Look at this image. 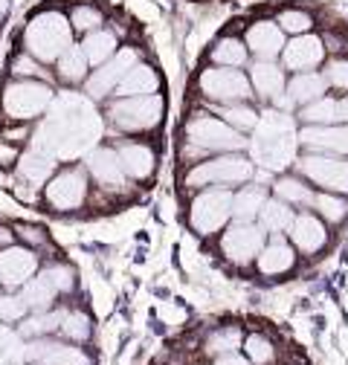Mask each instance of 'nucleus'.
Here are the masks:
<instances>
[{
  "label": "nucleus",
  "mask_w": 348,
  "mask_h": 365,
  "mask_svg": "<svg viewBox=\"0 0 348 365\" xmlns=\"http://www.w3.org/2000/svg\"><path fill=\"white\" fill-rule=\"evenodd\" d=\"M26 313H29V307L18 290H0V322L18 325Z\"/></svg>",
  "instance_id": "39"
},
{
  "label": "nucleus",
  "mask_w": 348,
  "mask_h": 365,
  "mask_svg": "<svg viewBox=\"0 0 348 365\" xmlns=\"http://www.w3.org/2000/svg\"><path fill=\"white\" fill-rule=\"evenodd\" d=\"M58 334L67 339V342H87L93 334V322L91 316L81 313V310H61V322H58Z\"/></svg>",
  "instance_id": "32"
},
{
  "label": "nucleus",
  "mask_w": 348,
  "mask_h": 365,
  "mask_svg": "<svg viewBox=\"0 0 348 365\" xmlns=\"http://www.w3.org/2000/svg\"><path fill=\"white\" fill-rule=\"evenodd\" d=\"M255 140H252V157L255 163H261L265 168H285L293 160V148H296V130L290 116L285 113H267L265 119L258 116Z\"/></svg>",
  "instance_id": "4"
},
{
  "label": "nucleus",
  "mask_w": 348,
  "mask_h": 365,
  "mask_svg": "<svg viewBox=\"0 0 348 365\" xmlns=\"http://www.w3.org/2000/svg\"><path fill=\"white\" fill-rule=\"evenodd\" d=\"M41 189H44L41 192L44 206L64 215V212H76L87 203L91 177H87L84 165H64V168H56Z\"/></svg>",
  "instance_id": "5"
},
{
  "label": "nucleus",
  "mask_w": 348,
  "mask_h": 365,
  "mask_svg": "<svg viewBox=\"0 0 348 365\" xmlns=\"http://www.w3.org/2000/svg\"><path fill=\"white\" fill-rule=\"evenodd\" d=\"M325 58V43L317 35H293V41H287L282 47V64L285 70L293 73H308L314 67H319Z\"/></svg>",
  "instance_id": "17"
},
{
  "label": "nucleus",
  "mask_w": 348,
  "mask_h": 365,
  "mask_svg": "<svg viewBox=\"0 0 348 365\" xmlns=\"http://www.w3.org/2000/svg\"><path fill=\"white\" fill-rule=\"evenodd\" d=\"M273 192H276V197L285 200L287 206H290V203H296V206H311V197H314V192L304 186L299 177H282V180H276V182H273Z\"/></svg>",
  "instance_id": "36"
},
{
  "label": "nucleus",
  "mask_w": 348,
  "mask_h": 365,
  "mask_svg": "<svg viewBox=\"0 0 348 365\" xmlns=\"http://www.w3.org/2000/svg\"><path fill=\"white\" fill-rule=\"evenodd\" d=\"M0 290H4V284H0Z\"/></svg>",
  "instance_id": "51"
},
{
  "label": "nucleus",
  "mask_w": 348,
  "mask_h": 365,
  "mask_svg": "<svg viewBox=\"0 0 348 365\" xmlns=\"http://www.w3.org/2000/svg\"><path fill=\"white\" fill-rule=\"evenodd\" d=\"M255 174L252 160L241 157V154H224L218 160H206L200 165H195L186 174V186L192 189H230V186H241L250 182V177Z\"/></svg>",
  "instance_id": "7"
},
{
  "label": "nucleus",
  "mask_w": 348,
  "mask_h": 365,
  "mask_svg": "<svg viewBox=\"0 0 348 365\" xmlns=\"http://www.w3.org/2000/svg\"><path fill=\"white\" fill-rule=\"evenodd\" d=\"M9 244H15V232L9 230V226L0 223V247H9Z\"/></svg>",
  "instance_id": "50"
},
{
  "label": "nucleus",
  "mask_w": 348,
  "mask_h": 365,
  "mask_svg": "<svg viewBox=\"0 0 348 365\" xmlns=\"http://www.w3.org/2000/svg\"><path fill=\"white\" fill-rule=\"evenodd\" d=\"M200 93L218 105H238L252 96L250 78L238 67H209L198 78Z\"/></svg>",
  "instance_id": "8"
},
{
  "label": "nucleus",
  "mask_w": 348,
  "mask_h": 365,
  "mask_svg": "<svg viewBox=\"0 0 348 365\" xmlns=\"http://www.w3.org/2000/svg\"><path fill=\"white\" fill-rule=\"evenodd\" d=\"M24 362L29 365H93L76 342H58L50 336H35L24 345Z\"/></svg>",
  "instance_id": "13"
},
{
  "label": "nucleus",
  "mask_w": 348,
  "mask_h": 365,
  "mask_svg": "<svg viewBox=\"0 0 348 365\" xmlns=\"http://www.w3.org/2000/svg\"><path fill=\"white\" fill-rule=\"evenodd\" d=\"M157 90H160V73L151 64L137 61L134 67L122 76V81L113 90V96L116 99H125V96H151V93H157Z\"/></svg>",
  "instance_id": "22"
},
{
  "label": "nucleus",
  "mask_w": 348,
  "mask_h": 365,
  "mask_svg": "<svg viewBox=\"0 0 348 365\" xmlns=\"http://www.w3.org/2000/svg\"><path fill=\"white\" fill-rule=\"evenodd\" d=\"M212 61L218 67H241L247 61V47L238 38H221L212 47Z\"/></svg>",
  "instance_id": "37"
},
{
  "label": "nucleus",
  "mask_w": 348,
  "mask_h": 365,
  "mask_svg": "<svg viewBox=\"0 0 348 365\" xmlns=\"http://www.w3.org/2000/svg\"><path fill=\"white\" fill-rule=\"evenodd\" d=\"M250 90H255L261 99L279 102L282 93H285V70L279 64H273V61L258 58L250 67Z\"/></svg>",
  "instance_id": "23"
},
{
  "label": "nucleus",
  "mask_w": 348,
  "mask_h": 365,
  "mask_svg": "<svg viewBox=\"0 0 348 365\" xmlns=\"http://www.w3.org/2000/svg\"><path fill=\"white\" fill-rule=\"evenodd\" d=\"M15 163H18V148L12 143H0V165L12 168Z\"/></svg>",
  "instance_id": "48"
},
{
  "label": "nucleus",
  "mask_w": 348,
  "mask_h": 365,
  "mask_svg": "<svg viewBox=\"0 0 348 365\" xmlns=\"http://www.w3.org/2000/svg\"><path fill=\"white\" fill-rule=\"evenodd\" d=\"M0 365H24L21 334H12L9 328H0Z\"/></svg>",
  "instance_id": "43"
},
{
  "label": "nucleus",
  "mask_w": 348,
  "mask_h": 365,
  "mask_svg": "<svg viewBox=\"0 0 348 365\" xmlns=\"http://www.w3.org/2000/svg\"><path fill=\"white\" fill-rule=\"evenodd\" d=\"M56 99V90L47 81L35 78H12L0 90V113L6 122H35L50 110Z\"/></svg>",
  "instance_id": "3"
},
{
  "label": "nucleus",
  "mask_w": 348,
  "mask_h": 365,
  "mask_svg": "<svg viewBox=\"0 0 348 365\" xmlns=\"http://www.w3.org/2000/svg\"><path fill=\"white\" fill-rule=\"evenodd\" d=\"M38 269H41V258L35 250L24 244L0 247V284H4V290H21Z\"/></svg>",
  "instance_id": "14"
},
{
  "label": "nucleus",
  "mask_w": 348,
  "mask_h": 365,
  "mask_svg": "<svg viewBox=\"0 0 348 365\" xmlns=\"http://www.w3.org/2000/svg\"><path fill=\"white\" fill-rule=\"evenodd\" d=\"M58 322H61V310L50 307V310H38V313H26L21 319V328L18 334L26 336V339H35V336H50L58 331Z\"/></svg>",
  "instance_id": "30"
},
{
  "label": "nucleus",
  "mask_w": 348,
  "mask_h": 365,
  "mask_svg": "<svg viewBox=\"0 0 348 365\" xmlns=\"http://www.w3.org/2000/svg\"><path fill=\"white\" fill-rule=\"evenodd\" d=\"M265 230L252 220H235L232 226H227V232L221 238V252L232 261V264H250L255 261L258 250L265 247Z\"/></svg>",
  "instance_id": "15"
},
{
  "label": "nucleus",
  "mask_w": 348,
  "mask_h": 365,
  "mask_svg": "<svg viewBox=\"0 0 348 365\" xmlns=\"http://www.w3.org/2000/svg\"><path fill=\"white\" fill-rule=\"evenodd\" d=\"M267 200V189L265 186H244L238 195H232V209L230 215L235 220H255L258 209Z\"/></svg>",
  "instance_id": "31"
},
{
  "label": "nucleus",
  "mask_w": 348,
  "mask_h": 365,
  "mask_svg": "<svg viewBox=\"0 0 348 365\" xmlns=\"http://www.w3.org/2000/svg\"><path fill=\"white\" fill-rule=\"evenodd\" d=\"M186 136L189 143L200 151H221V154H232V151H244L247 140L230 128L224 119H215V116H195L186 125Z\"/></svg>",
  "instance_id": "9"
},
{
  "label": "nucleus",
  "mask_w": 348,
  "mask_h": 365,
  "mask_svg": "<svg viewBox=\"0 0 348 365\" xmlns=\"http://www.w3.org/2000/svg\"><path fill=\"white\" fill-rule=\"evenodd\" d=\"M258 226L265 232H270V235H282V232H287L290 230V223H293V212H290V206L285 203V200H279V197H273V200H265V206L258 209Z\"/></svg>",
  "instance_id": "29"
},
{
  "label": "nucleus",
  "mask_w": 348,
  "mask_h": 365,
  "mask_svg": "<svg viewBox=\"0 0 348 365\" xmlns=\"http://www.w3.org/2000/svg\"><path fill=\"white\" fill-rule=\"evenodd\" d=\"M322 78L328 87H337V90H348V58H334L325 64L322 70Z\"/></svg>",
  "instance_id": "47"
},
{
  "label": "nucleus",
  "mask_w": 348,
  "mask_h": 365,
  "mask_svg": "<svg viewBox=\"0 0 348 365\" xmlns=\"http://www.w3.org/2000/svg\"><path fill=\"white\" fill-rule=\"evenodd\" d=\"M244 47L250 53H255L258 58H276L285 47V32L279 29L276 21H255L247 26V35H244Z\"/></svg>",
  "instance_id": "20"
},
{
  "label": "nucleus",
  "mask_w": 348,
  "mask_h": 365,
  "mask_svg": "<svg viewBox=\"0 0 348 365\" xmlns=\"http://www.w3.org/2000/svg\"><path fill=\"white\" fill-rule=\"evenodd\" d=\"M87 73H91V64H87V58H84V53H81V47L78 43H70V47L56 58V64H53V76L58 78V81H64V84H84V78H87Z\"/></svg>",
  "instance_id": "26"
},
{
  "label": "nucleus",
  "mask_w": 348,
  "mask_h": 365,
  "mask_svg": "<svg viewBox=\"0 0 348 365\" xmlns=\"http://www.w3.org/2000/svg\"><path fill=\"white\" fill-rule=\"evenodd\" d=\"M140 61V50L137 47H119L105 64L93 67L84 78V96L91 102H99V99H108L113 96L116 84L122 81V76Z\"/></svg>",
  "instance_id": "10"
},
{
  "label": "nucleus",
  "mask_w": 348,
  "mask_h": 365,
  "mask_svg": "<svg viewBox=\"0 0 348 365\" xmlns=\"http://www.w3.org/2000/svg\"><path fill=\"white\" fill-rule=\"evenodd\" d=\"M299 119L308 122V125H337L339 122V99L319 96V99H314L308 105H302Z\"/></svg>",
  "instance_id": "33"
},
{
  "label": "nucleus",
  "mask_w": 348,
  "mask_h": 365,
  "mask_svg": "<svg viewBox=\"0 0 348 365\" xmlns=\"http://www.w3.org/2000/svg\"><path fill=\"white\" fill-rule=\"evenodd\" d=\"M244 351H247V359L252 365H270L276 359V348L267 336H261V334H252L244 339Z\"/></svg>",
  "instance_id": "41"
},
{
  "label": "nucleus",
  "mask_w": 348,
  "mask_h": 365,
  "mask_svg": "<svg viewBox=\"0 0 348 365\" xmlns=\"http://www.w3.org/2000/svg\"><path fill=\"white\" fill-rule=\"evenodd\" d=\"M76 32L67 21L64 9H38L35 15H29V21L21 29V50L29 53L35 61L41 64H56V58L70 47Z\"/></svg>",
  "instance_id": "2"
},
{
  "label": "nucleus",
  "mask_w": 348,
  "mask_h": 365,
  "mask_svg": "<svg viewBox=\"0 0 348 365\" xmlns=\"http://www.w3.org/2000/svg\"><path fill=\"white\" fill-rule=\"evenodd\" d=\"M84 171H87V177H93L99 182V189H105V192H122L125 182H128V177H125V171L119 165L116 151L105 148V145L87 151Z\"/></svg>",
  "instance_id": "16"
},
{
  "label": "nucleus",
  "mask_w": 348,
  "mask_h": 365,
  "mask_svg": "<svg viewBox=\"0 0 348 365\" xmlns=\"http://www.w3.org/2000/svg\"><path fill=\"white\" fill-rule=\"evenodd\" d=\"M279 29L282 32H290V35H304V32H311L314 26V18L308 12H302V9H285L279 15Z\"/></svg>",
  "instance_id": "45"
},
{
  "label": "nucleus",
  "mask_w": 348,
  "mask_h": 365,
  "mask_svg": "<svg viewBox=\"0 0 348 365\" xmlns=\"http://www.w3.org/2000/svg\"><path fill=\"white\" fill-rule=\"evenodd\" d=\"M44 276L50 279V284L56 287V293H73L76 287V269L70 264H50V267H44Z\"/></svg>",
  "instance_id": "44"
},
{
  "label": "nucleus",
  "mask_w": 348,
  "mask_h": 365,
  "mask_svg": "<svg viewBox=\"0 0 348 365\" xmlns=\"http://www.w3.org/2000/svg\"><path fill=\"white\" fill-rule=\"evenodd\" d=\"M299 174L304 180L317 182L322 192L334 195H348V157L337 154H304L296 163Z\"/></svg>",
  "instance_id": "11"
},
{
  "label": "nucleus",
  "mask_w": 348,
  "mask_h": 365,
  "mask_svg": "<svg viewBox=\"0 0 348 365\" xmlns=\"http://www.w3.org/2000/svg\"><path fill=\"white\" fill-rule=\"evenodd\" d=\"M221 116H224V122H227L230 128H235L238 133H241V130H252V128L258 125V113H255V110H252L247 102H238V105H224Z\"/></svg>",
  "instance_id": "40"
},
{
  "label": "nucleus",
  "mask_w": 348,
  "mask_h": 365,
  "mask_svg": "<svg viewBox=\"0 0 348 365\" xmlns=\"http://www.w3.org/2000/svg\"><path fill=\"white\" fill-rule=\"evenodd\" d=\"M215 365H252L247 356H241L238 351H232V354H221L215 359Z\"/></svg>",
  "instance_id": "49"
},
{
  "label": "nucleus",
  "mask_w": 348,
  "mask_h": 365,
  "mask_svg": "<svg viewBox=\"0 0 348 365\" xmlns=\"http://www.w3.org/2000/svg\"><path fill=\"white\" fill-rule=\"evenodd\" d=\"M311 206L331 223H339L345 215H348V203L342 195H334V192H319L311 197Z\"/></svg>",
  "instance_id": "38"
},
{
  "label": "nucleus",
  "mask_w": 348,
  "mask_h": 365,
  "mask_svg": "<svg viewBox=\"0 0 348 365\" xmlns=\"http://www.w3.org/2000/svg\"><path fill=\"white\" fill-rule=\"evenodd\" d=\"M50 116L32 136V148L50 157H76L91 151L99 136V119L78 93H61L50 105Z\"/></svg>",
  "instance_id": "1"
},
{
  "label": "nucleus",
  "mask_w": 348,
  "mask_h": 365,
  "mask_svg": "<svg viewBox=\"0 0 348 365\" xmlns=\"http://www.w3.org/2000/svg\"><path fill=\"white\" fill-rule=\"evenodd\" d=\"M9 76L12 78H35V81H47V84H53V73L47 70V64H41V61H35L29 53H15L12 56V61H9Z\"/></svg>",
  "instance_id": "35"
},
{
  "label": "nucleus",
  "mask_w": 348,
  "mask_h": 365,
  "mask_svg": "<svg viewBox=\"0 0 348 365\" xmlns=\"http://www.w3.org/2000/svg\"><path fill=\"white\" fill-rule=\"evenodd\" d=\"M232 209V192L227 189H206L195 197L192 203V212H189V223L198 235H215L221 232L227 220L232 217L230 215Z\"/></svg>",
  "instance_id": "12"
},
{
  "label": "nucleus",
  "mask_w": 348,
  "mask_h": 365,
  "mask_svg": "<svg viewBox=\"0 0 348 365\" xmlns=\"http://www.w3.org/2000/svg\"><path fill=\"white\" fill-rule=\"evenodd\" d=\"M255 258H258V269L265 272V276H282V272H287L293 267L296 252L282 235H273L270 241H265V247L258 250Z\"/></svg>",
  "instance_id": "24"
},
{
  "label": "nucleus",
  "mask_w": 348,
  "mask_h": 365,
  "mask_svg": "<svg viewBox=\"0 0 348 365\" xmlns=\"http://www.w3.org/2000/svg\"><path fill=\"white\" fill-rule=\"evenodd\" d=\"M78 47H81L87 64H91V70H93V67L105 64V61L119 50V35H116L113 29H108V26H99V29H93V32L81 35Z\"/></svg>",
  "instance_id": "25"
},
{
  "label": "nucleus",
  "mask_w": 348,
  "mask_h": 365,
  "mask_svg": "<svg viewBox=\"0 0 348 365\" xmlns=\"http://www.w3.org/2000/svg\"><path fill=\"white\" fill-rule=\"evenodd\" d=\"M113 151L119 157L125 177H130V180H148L157 168V154L145 143H119Z\"/></svg>",
  "instance_id": "21"
},
{
  "label": "nucleus",
  "mask_w": 348,
  "mask_h": 365,
  "mask_svg": "<svg viewBox=\"0 0 348 365\" xmlns=\"http://www.w3.org/2000/svg\"><path fill=\"white\" fill-rule=\"evenodd\" d=\"M18 293L24 296V302H26V307H29L32 313H38V310H50V307L56 304V299H58L56 287L50 284L47 276H44V269H38L35 276H32Z\"/></svg>",
  "instance_id": "27"
},
{
  "label": "nucleus",
  "mask_w": 348,
  "mask_h": 365,
  "mask_svg": "<svg viewBox=\"0 0 348 365\" xmlns=\"http://www.w3.org/2000/svg\"><path fill=\"white\" fill-rule=\"evenodd\" d=\"M325 87H328V84H325L322 73H314V70L296 73V76L290 78V84H287V99L296 102V105H308V102L325 96Z\"/></svg>",
  "instance_id": "28"
},
{
  "label": "nucleus",
  "mask_w": 348,
  "mask_h": 365,
  "mask_svg": "<svg viewBox=\"0 0 348 365\" xmlns=\"http://www.w3.org/2000/svg\"><path fill=\"white\" fill-rule=\"evenodd\" d=\"M67 21H70L73 32L87 35V32L105 26V12H102L96 4H76V6L67 12Z\"/></svg>",
  "instance_id": "34"
},
{
  "label": "nucleus",
  "mask_w": 348,
  "mask_h": 365,
  "mask_svg": "<svg viewBox=\"0 0 348 365\" xmlns=\"http://www.w3.org/2000/svg\"><path fill=\"white\" fill-rule=\"evenodd\" d=\"M290 244L293 250L304 252V255H314L325 247L328 241V230H325V223L311 215V212H302V215H293V223H290Z\"/></svg>",
  "instance_id": "19"
},
{
  "label": "nucleus",
  "mask_w": 348,
  "mask_h": 365,
  "mask_svg": "<svg viewBox=\"0 0 348 365\" xmlns=\"http://www.w3.org/2000/svg\"><path fill=\"white\" fill-rule=\"evenodd\" d=\"M12 232H15V241H21V244L29 247V250L47 247V241H50V235L44 232L41 226H35V223H15V226H12Z\"/></svg>",
  "instance_id": "46"
},
{
  "label": "nucleus",
  "mask_w": 348,
  "mask_h": 365,
  "mask_svg": "<svg viewBox=\"0 0 348 365\" xmlns=\"http://www.w3.org/2000/svg\"><path fill=\"white\" fill-rule=\"evenodd\" d=\"M296 140L317 154L348 157V125H308L296 133Z\"/></svg>",
  "instance_id": "18"
},
{
  "label": "nucleus",
  "mask_w": 348,
  "mask_h": 365,
  "mask_svg": "<svg viewBox=\"0 0 348 365\" xmlns=\"http://www.w3.org/2000/svg\"><path fill=\"white\" fill-rule=\"evenodd\" d=\"M241 331L238 328H221V331H215L209 339H206V354H232L241 348Z\"/></svg>",
  "instance_id": "42"
},
{
  "label": "nucleus",
  "mask_w": 348,
  "mask_h": 365,
  "mask_svg": "<svg viewBox=\"0 0 348 365\" xmlns=\"http://www.w3.org/2000/svg\"><path fill=\"white\" fill-rule=\"evenodd\" d=\"M165 102L160 93L151 96H125L108 105V122L122 133H143L163 122Z\"/></svg>",
  "instance_id": "6"
}]
</instances>
